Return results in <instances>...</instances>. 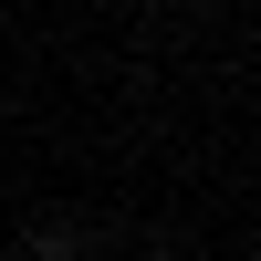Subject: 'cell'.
Here are the masks:
<instances>
[{
	"label": "cell",
	"mask_w": 261,
	"mask_h": 261,
	"mask_svg": "<svg viewBox=\"0 0 261 261\" xmlns=\"http://www.w3.org/2000/svg\"><path fill=\"white\" fill-rule=\"evenodd\" d=\"M136 261H146V251H136Z\"/></svg>",
	"instance_id": "2"
},
{
	"label": "cell",
	"mask_w": 261,
	"mask_h": 261,
	"mask_svg": "<svg viewBox=\"0 0 261 261\" xmlns=\"http://www.w3.org/2000/svg\"><path fill=\"white\" fill-rule=\"evenodd\" d=\"M21 251H32V261H73V230H63V220H42V230H32Z\"/></svg>",
	"instance_id": "1"
}]
</instances>
